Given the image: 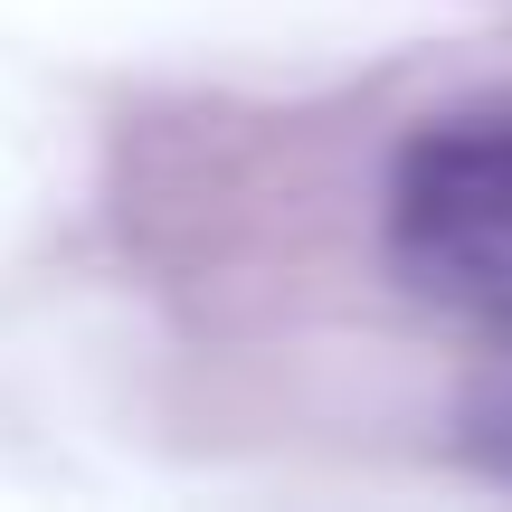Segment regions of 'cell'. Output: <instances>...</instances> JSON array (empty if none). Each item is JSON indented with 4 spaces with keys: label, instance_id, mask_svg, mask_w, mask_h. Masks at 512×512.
<instances>
[{
    "label": "cell",
    "instance_id": "obj_2",
    "mask_svg": "<svg viewBox=\"0 0 512 512\" xmlns=\"http://www.w3.org/2000/svg\"><path fill=\"white\" fill-rule=\"evenodd\" d=\"M456 427H465V446H475L494 475H512V342L494 351V361L465 380V399H456Z\"/></svg>",
    "mask_w": 512,
    "mask_h": 512
},
{
    "label": "cell",
    "instance_id": "obj_1",
    "mask_svg": "<svg viewBox=\"0 0 512 512\" xmlns=\"http://www.w3.org/2000/svg\"><path fill=\"white\" fill-rule=\"evenodd\" d=\"M389 256L427 304L512 323V105L446 114L399 152Z\"/></svg>",
    "mask_w": 512,
    "mask_h": 512
}]
</instances>
